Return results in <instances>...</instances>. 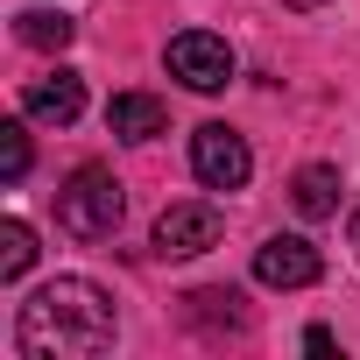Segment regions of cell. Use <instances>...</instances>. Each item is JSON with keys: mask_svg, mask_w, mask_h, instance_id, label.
Here are the masks:
<instances>
[{"mask_svg": "<svg viewBox=\"0 0 360 360\" xmlns=\"http://www.w3.org/2000/svg\"><path fill=\"white\" fill-rule=\"evenodd\" d=\"M339 191H346V184H339L332 162H304V169L290 176V198H297L304 219H332V212H339Z\"/></svg>", "mask_w": 360, "mask_h": 360, "instance_id": "9", "label": "cell"}, {"mask_svg": "<svg viewBox=\"0 0 360 360\" xmlns=\"http://www.w3.org/2000/svg\"><path fill=\"white\" fill-rule=\"evenodd\" d=\"M15 36H22L29 50H64V43L78 36V22H71V15H57V8H29V15L15 22Z\"/></svg>", "mask_w": 360, "mask_h": 360, "instance_id": "10", "label": "cell"}, {"mask_svg": "<svg viewBox=\"0 0 360 360\" xmlns=\"http://www.w3.org/2000/svg\"><path fill=\"white\" fill-rule=\"evenodd\" d=\"M29 162H36V148H29V120H8V127H0V176H8V184H22Z\"/></svg>", "mask_w": 360, "mask_h": 360, "instance_id": "12", "label": "cell"}, {"mask_svg": "<svg viewBox=\"0 0 360 360\" xmlns=\"http://www.w3.org/2000/svg\"><path fill=\"white\" fill-rule=\"evenodd\" d=\"M148 248H155L162 262H191V255L219 248V212H212V205H169V212L155 219Z\"/></svg>", "mask_w": 360, "mask_h": 360, "instance_id": "6", "label": "cell"}, {"mask_svg": "<svg viewBox=\"0 0 360 360\" xmlns=\"http://www.w3.org/2000/svg\"><path fill=\"white\" fill-rule=\"evenodd\" d=\"M127 219V191L106 162H78L64 184H57V226L71 240H113Z\"/></svg>", "mask_w": 360, "mask_h": 360, "instance_id": "2", "label": "cell"}, {"mask_svg": "<svg viewBox=\"0 0 360 360\" xmlns=\"http://www.w3.org/2000/svg\"><path fill=\"white\" fill-rule=\"evenodd\" d=\"M106 127H113L120 141H155V134L169 127V113H162L155 92H113V99H106Z\"/></svg>", "mask_w": 360, "mask_h": 360, "instance_id": "8", "label": "cell"}, {"mask_svg": "<svg viewBox=\"0 0 360 360\" xmlns=\"http://www.w3.org/2000/svg\"><path fill=\"white\" fill-rule=\"evenodd\" d=\"M318 276H325V255L304 233H269L255 248V283L262 290H311Z\"/></svg>", "mask_w": 360, "mask_h": 360, "instance_id": "5", "label": "cell"}, {"mask_svg": "<svg viewBox=\"0 0 360 360\" xmlns=\"http://www.w3.org/2000/svg\"><path fill=\"white\" fill-rule=\"evenodd\" d=\"M22 113L29 120H43V127H71L78 113H85V78L78 71H43V78H29L22 85Z\"/></svg>", "mask_w": 360, "mask_h": 360, "instance_id": "7", "label": "cell"}, {"mask_svg": "<svg viewBox=\"0 0 360 360\" xmlns=\"http://www.w3.org/2000/svg\"><path fill=\"white\" fill-rule=\"evenodd\" d=\"M191 169H198L205 191H240L248 176H255V155H248V141H240L226 120H205V127L191 134Z\"/></svg>", "mask_w": 360, "mask_h": 360, "instance_id": "4", "label": "cell"}, {"mask_svg": "<svg viewBox=\"0 0 360 360\" xmlns=\"http://www.w3.org/2000/svg\"><path fill=\"white\" fill-rule=\"evenodd\" d=\"M304 346H311V353H332L339 339H332V325H311V332H304Z\"/></svg>", "mask_w": 360, "mask_h": 360, "instance_id": "14", "label": "cell"}, {"mask_svg": "<svg viewBox=\"0 0 360 360\" xmlns=\"http://www.w3.org/2000/svg\"><path fill=\"white\" fill-rule=\"evenodd\" d=\"M113 339H120V311L92 276L43 283L15 318L22 360H99V353H113Z\"/></svg>", "mask_w": 360, "mask_h": 360, "instance_id": "1", "label": "cell"}, {"mask_svg": "<svg viewBox=\"0 0 360 360\" xmlns=\"http://www.w3.org/2000/svg\"><path fill=\"white\" fill-rule=\"evenodd\" d=\"M162 64H169V78L184 85V92H226V85H233V50H226V36H212V29L169 36Z\"/></svg>", "mask_w": 360, "mask_h": 360, "instance_id": "3", "label": "cell"}, {"mask_svg": "<svg viewBox=\"0 0 360 360\" xmlns=\"http://www.w3.org/2000/svg\"><path fill=\"white\" fill-rule=\"evenodd\" d=\"M36 269V233L29 219H0V283H22Z\"/></svg>", "mask_w": 360, "mask_h": 360, "instance_id": "11", "label": "cell"}, {"mask_svg": "<svg viewBox=\"0 0 360 360\" xmlns=\"http://www.w3.org/2000/svg\"><path fill=\"white\" fill-rule=\"evenodd\" d=\"M346 226H353V255H360V205H353V219H346Z\"/></svg>", "mask_w": 360, "mask_h": 360, "instance_id": "15", "label": "cell"}, {"mask_svg": "<svg viewBox=\"0 0 360 360\" xmlns=\"http://www.w3.org/2000/svg\"><path fill=\"white\" fill-rule=\"evenodd\" d=\"M283 8H325V0H283Z\"/></svg>", "mask_w": 360, "mask_h": 360, "instance_id": "16", "label": "cell"}, {"mask_svg": "<svg viewBox=\"0 0 360 360\" xmlns=\"http://www.w3.org/2000/svg\"><path fill=\"white\" fill-rule=\"evenodd\" d=\"M191 304H198V318H226L233 332H248V311H240L248 297L240 290H191Z\"/></svg>", "mask_w": 360, "mask_h": 360, "instance_id": "13", "label": "cell"}]
</instances>
